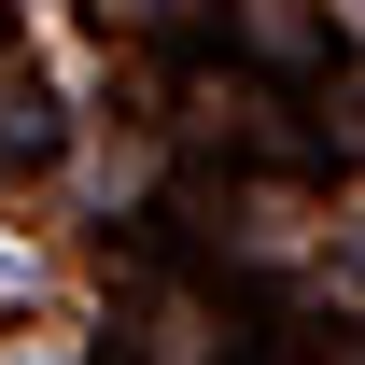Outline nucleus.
Here are the masks:
<instances>
[{
  "mask_svg": "<svg viewBox=\"0 0 365 365\" xmlns=\"http://www.w3.org/2000/svg\"><path fill=\"white\" fill-rule=\"evenodd\" d=\"M351 14H365V0H351Z\"/></svg>",
  "mask_w": 365,
  "mask_h": 365,
  "instance_id": "f257e3e1",
  "label": "nucleus"
}]
</instances>
